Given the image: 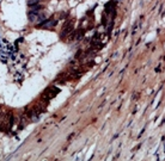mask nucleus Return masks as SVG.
I'll return each instance as SVG.
<instances>
[{
    "instance_id": "1",
    "label": "nucleus",
    "mask_w": 165,
    "mask_h": 161,
    "mask_svg": "<svg viewBox=\"0 0 165 161\" xmlns=\"http://www.w3.org/2000/svg\"><path fill=\"white\" fill-rule=\"evenodd\" d=\"M28 17L30 19V22L37 23V22H43L46 20V13L40 12V11H29Z\"/></svg>"
},
{
    "instance_id": "2",
    "label": "nucleus",
    "mask_w": 165,
    "mask_h": 161,
    "mask_svg": "<svg viewBox=\"0 0 165 161\" xmlns=\"http://www.w3.org/2000/svg\"><path fill=\"white\" fill-rule=\"evenodd\" d=\"M58 93H59V90H58V88H55V87H49V88L46 90V92H43V94H42V100L48 101L49 99L54 98Z\"/></svg>"
},
{
    "instance_id": "3",
    "label": "nucleus",
    "mask_w": 165,
    "mask_h": 161,
    "mask_svg": "<svg viewBox=\"0 0 165 161\" xmlns=\"http://www.w3.org/2000/svg\"><path fill=\"white\" fill-rule=\"evenodd\" d=\"M72 29H73V25H72V24H66V26L62 29L64 31H62V33H61V37H66L67 35L72 31Z\"/></svg>"
},
{
    "instance_id": "4",
    "label": "nucleus",
    "mask_w": 165,
    "mask_h": 161,
    "mask_svg": "<svg viewBox=\"0 0 165 161\" xmlns=\"http://www.w3.org/2000/svg\"><path fill=\"white\" fill-rule=\"evenodd\" d=\"M37 4H40V0H29L28 1V5L31 7V6H33V5H37Z\"/></svg>"
}]
</instances>
